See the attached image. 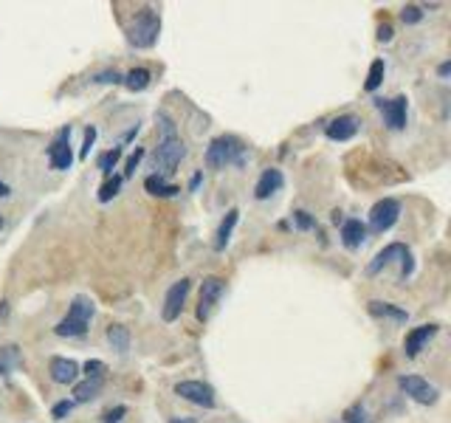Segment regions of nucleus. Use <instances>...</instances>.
Segmentation results:
<instances>
[{
  "label": "nucleus",
  "mask_w": 451,
  "mask_h": 423,
  "mask_svg": "<svg viewBox=\"0 0 451 423\" xmlns=\"http://www.w3.org/2000/svg\"><path fill=\"white\" fill-rule=\"evenodd\" d=\"M282 187H285V175H282L279 170L268 167V170L259 175L257 187H254V198H257V201H265V198H271L274 192H279Z\"/></svg>",
  "instance_id": "14"
},
{
  "label": "nucleus",
  "mask_w": 451,
  "mask_h": 423,
  "mask_svg": "<svg viewBox=\"0 0 451 423\" xmlns=\"http://www.w3.org/2000/svg\"><path fill=\"white\" fill-rule=\"evenodd\" d=\"M175 395H181L184 401L204 407V410H215V390L204 381H181L175 384Z\"/></svg>",
  "instance_id": "8"
},
{
  "label": "nucleus",
  "mask_w": 451,
  "mask_h": 423,
  "mask_svg": "<svg viewBox=\"0 0 451 423\" xmlns=\"http://www.w3.org/2000/svg\"><path fill=\"white\" fill-rule=\"evenodd\" d=\"M438 74H440V76L446 79V76H449V74H451V62H443V65L438 68Z\"/></svg>",
  "instance_id": "39"
},
{
  "label": "nucleus",
  "mask_w": 451,
  "mask_h": 423,
  "mask_svg": "<svg viewBox=\"0 0 451 423\" xmlns=\"http://www.w3.org/2000/svg\"><path fill=\"white\" fill-rule=\"evenodd\" d=\"M384 82V59H375L373 65H370V74H367V82H364V88L373 93V91H378V85Z\"/></svg>",
  "instance_id": "25"
},
{
  "label": "nucleus",
  "mask_w": 451,
  "mask_h": 423,
  "mask_svg": "<svg viewBox=\"0 0 451 423\" xmlns=\"http://www.w3.org/2000/svg\"><path fill=\"white\" fill-rule=\"evenodd\" d=\"M156 124H158V147H156V156H153V167H156V175H172L178 173L184 156H187V144L181 141L178 136V127H175V119L164 110L156 113Z\"/></svg>",
  "instance_id": "1"
},
{
  "label": "nucleus",
  "mask_w": 451,
  "mask_h": 423,
  "mask_svg": "<svg viewBox=\"0 0 451 423\" xmlns=\"http://www.w3.org/2000/svg\"><path fill=\"white\" fill-rule=\"evenodd\" d=\"M395 260H401V277L406 279V277H412V271H415V262H412V251L404 245V243H390L387 248H381L378 254H375V260L367 265V274L370 277H375L381 268H387L390 262H395Z\"/></svg>",
  "instance_id": "5"
},
{
  "label": "nucleus",
  "mask_w": 451,
  "mask_h": 423,
  "mask_svg": "<svg viewBox=\"0 0 451 423\" xmlns=\"http://www.w3.org/2000/svg\"><path fill=\"white\" fill-rule=\"evenodd\" d=\"M438 330H440L438 325H421V328H415V330L406 336V344H404L406 356H409V359H415V356L423 350V344H426V342H429V339H432Z\"/></svg>",
  "instance_id": "17"
},
{
  "label": "nucleus",
  "mask_w": 451,
  "mask_h": 423,
  "mask_svg": "<svg viewBox=\"0 0 451 423\" xmlns=\"http://www.w3.org/2000/svg\"><path fill=\"white\" fill-rule=\"evenodd\" d=\"M102 393V381L85 378L82 384H74V404H88Z\"/></svg>",
  "instance_id": "21"
},
{
  "label": "nucleus",
  "mask_w": 451,
  "mask_h": 423,
  "mask_svg": "<svg viewBox=\"0 0 451 423\" xmlns=\"http://www.w3.org/2000/svg\"><path fill=\"white\" fill-rule=\"evenodd\" d=\"M170 423H195V421H170Z\"/></svg>",
  "instance_id": "42"
},
{
  "label": "nucleus",
  "mask_w": 451,
  "mask_h": 423,
  "mask_svg": "<svg viewBox=\"0 0 451 423\" xmlns=\"http://www.w3.org/2000/svg\"><path fill=\"white\" fill-rule=\"evenodd\" d=\"M223 291H226V282L221 277H206V279H204V285H201V299H198V319H201V322H209V316H212V311L218 308Z\"/></svg>",
  "instance_id": "7"
},
{
  "label": "nucleus",
  "mask_w": 451,
  "mask_h": 423,
  "mask_svg": "<svg viewBox=\"0 0 451 423\" xmlns=\"http://www.w3.org/2000/svg\"><path fill=\"white\" fill-rule=\"evenodd\" d=\"M150 79H153V76H150V71H147V68H133V71H130L122 82H124V88H127V91L139 93V91H144V88L150 85Z\"/></svg>",
  "instance_id": "23"
},
{
  "label": "nucleus",
  "mask_w": 451,
  "mask_h": 423,
  "mask_svg": "<svg viewBox=\"0 0 451 423\" xmlns=\"http://www.w3.org/2000/svg\"><path fill=\"white\" fill-rule=\"evenodd\" d=\"M293 226L302 228V231H308V228H316V220L305 209H299V212H293Z\"/></svg>",
  "instance_id": "30"
},
{
  "label": "nucleus",
  "mask_w": 451,
  "mask_h": 423,
  "mask_svg": "<svg viewBox=\"0 0 451 423\" xmlns=\"http://www.w3.org/2000/svg\"><path fill=\"white\" fill-rule=\"evenodd\" d=\"M93 141H96V127H88V130H85V147H82V158H88V156H90V147H93Z\"/></svg>",
  "instance_id": "35"
},
{
  "label": "nucleus",
  "mask_w": 451,
  "mask_h": 423,
  "mask_svg": "<svg viewBox=\"0 0 451 423\" xmlns=\"http://www.w3.org/2000/svg\"><path fill=\"white\" fill-rule=\"evenodd\" d=\"M8 195H11V190H8V187L0 181V198H8Z\"/></svg>",
  "instance_id": "40"
},
{
  "label": "nucleus",
  "mask_w": 451,
  "mask_h": 423,
  "mask_svg": "<svg viewBox=\"0 0 451 423\" xmlns=\"http://www.w3.org/2000/svg\"><path fill=\"white\" fill-rule=\"evenodd\" d=\"M90 316H93V302L88 299V296H74V302H71V308H68V316L54 328V333L57 336H62V339H74V336H85V330H88V322H90Z\"/></svg>",
  "instance_id": "3"
},
{
  "label": "nucleus",
  "mask_w": 451,
  "mask_h": 423,
  "mask_svg": "<svg viewBox=\"0 0 451 423\" xmlns=\"http://www.w3.org/2000/svg\"><path fill=\"white\" fill-rule=\"evenodd\" d=\"M107 342L116 353H127L130 350V330L124 325H107Z\"/></svg>",
  "instance_id": "20"
},
{
  "label": "nucleus",
  "mask_w": 451,
  "mask_h": 423,
  "mask_svg": "<svg viewBox=\"0 0 451 423\" xmlns=\"http://www.w3.org/2000/svg\"><path fill=\"white\" fill-rule=\"evenodd\" d=\"M327 139H333V141H350L356 133H358V119L353 116V113H347V116H339V119H333L330 124H327Z\"/></svg>",
  "instance_id": "15"
},
{
  "label": "nucleus",
  "mask_w": 451,
  "mask_h": 423,
  "mask_svg": "<svg viewBox=\"0 0 451 423\" xmlns=\"http://www.w3.org/2000/svg\"><path fill=\"white\" fill-rule=\"evenodd\" d=\"M17 364H20V350H17L14 344L3 347V350H0V376H8V370L17 367Z\"/></svg>",
  "instance_id": "24"
},
{
  "label": "nucleus",
  "mask_w": 451,
  "mask_h": 423,
  "mask_svg": "<svg viewBox=\"0 0 451 423\" xmlns=\"http://www.w3.org/2000/svg\"><path fill=\"white\" fill-rule=\"evenodd\" d=\"M398 387L412 398V401H418V404H435L438 401V387H432L426 378H421V376H401L398 378Z\"/></svg>",
  "instance_id": "10"
},
{
  "label": "nucleus",
  "mask_w": 451,
  "mask_h": 423,
  "mask_svg": "<svg viewBox=\"0 0 451 423\" xmlns=\"http://www.w3.org/2000/svg\"><path fill=\"white\" fill-rule=\"evenodd\" d=\"M119 158H122V147H113V150H107V153L99 158V170H102L105 175H110V173H113V167L119 164Z\"/></svg>",
  "instance_id": "27"
},
{
  "label": "nucleus",
  "mask_w": 451,
  "mask_h": 423,
  "mask_svg": "<svg viewBox=\"0 0 451 423\" xmlns=\"http://www.w3.org/2000/svg\"><path fill=\"white\" fill-rule=\"evenodd\" d=\"M237 220H240V209H228V212H226L223 223L218 226V234H215V251H223L226 245H228V240H231V231H234Z\"/></svg>",
  "instance_id": "18"
},
{
  "label": "nucleus",
  "mask_w": 451,
  "mask_h": 423,
  "mask_svg": "<svg viewBox=\"0 0 451 423\" xmlns=\"http://www.w3.org/2000/svg\"><path fill=\"white\" fill-rule=\"evenodd\" d=\"M344 423H367L364 421V407H361V404L350 407V410L344 412Z\"/></svg>",
  "instance_id": "33"
},
{
  "label": "nucleus",
  "mask_w": 451,
  "mask_h": 423,
  "mask_svg": "<svg viewBox=\"0 0 451 423\" xmlns=\"http://www.w3.org/2000/svg\"><path fill=\"white\" fill-rule=\"evenodd\" d=\"M161 34V17L153 8H144L130 25H127V42L136 48H153Z\"/></svg>",
  "instance_id": "4"
},
{
  "label": "nucleus",
  "mask_w": 451,
  "mask_h": 423,
  "mask_svg": "<svg viewBox=\"0 0 451 423\" xmlns=\"http://www.w3.org/2000/svg\"><path fill=\"white\" fill-rule=\"evenodd\" d=\"M144 190H147L150 195H156V198H172V195L181 192L175 184H170V181L161 178V175H150V178L144 181Z\"/></svg>",
  "instance_id": "19"
},
{
  "label": "nucleus",
  "mask_w": 451,
  "mask_h": 423,
  "mask_svg": "<svg viewBox=\"0 0 451 423\" xmlns=\"http://www.w3.org/2000/svg\"><path fill=\"white\" fill-rule=\"evenodd\" d=\"M127 415V407H116V410H110V412H105V418L102 423H119L122 418Z\"/></svg>",
  "instance_id": "34"
},
{
  "label": "nucleus",
  "mask_w": 451,
  "mask_h": 423,
  "mask_svg": "<svg viewBox=\"0 0 451 423\" xmlns=\"http://www.w3.org/2000/svg\"><path fill=\"white\" fill-rule=\"evenodd\" d=\"M375 108L384 113L390 130H404L406 127V96L395 99H375Z\"/></svg>",
  "instance_id": "12"
},
{
  "label": "nucleus",
  "mask_w": 451,
  "mask_h": 423,
  "mask_svg": "<svg viewBox=\"0 0 451 423\" xmlns=\"http://www.w3.org/2000/svg\"><path fill=\"white\" fill-rule=\"evenodd\" d=\"M370 313L373 316H381V319H395V322H406L409 319V313L406 311H401V308H395V305H390V302H370Z\"/></svg>",
  "instance_id": "22"
},
{
  "label": "nucleus",
  "mask_w": 451,
  "mask_h": 423,
  "mask_svg": "<svg viewBox=\"0 0 451 423\" xmlns=\"http://www.w3.org/2000/svg\"><path fill=\"white\" fill-rule=\"evenodd\" d=\"M119 187H122V178H119V175H113V178H107V181L102 184V190H99V201H102V204H107V201H113V198L119 195Z\"/></svg>",
  "instance_id": "26"
},
{
  "label": "nucleus",
  "mask_w": 451,
  "mask_h": 423,
  "mask_svg": "<svg viewBox=\"0 0 451 423\" xmlns=\"http://www.w3.org/2000/svg\"><path fill=\"white\" fill-rule=\"evenodd\" d=\"M245 144L237 136H218L209 150H206V164L212 170H226V167H242L245 164Z\"/></svg>",
  "instance_id": "2"
},
{
  "label": "nucleus",
  "mask_w": 451,
  "mask_h": 423,
  "mask_svg": "<svg viewBox=\"0 0 451 423\" xmlns=\"http://www.w3.org/2000/svg\"><path fill=\"white\" fill-rule=\"evenodd\" d=\"M48 161H51V167L59 170V173L71 170V164H74V153H71V127H62L59 136L51 141V147H48Z\"/></svg>",
  "instance_id": "9"
},
{
  "label": "nucleus",
  "mask_w": 451,
  "mask_h": 423,
  "mask_svg": "<svg viewBox=\"0 0 451 423\" xmlns=\"http://www.w3.org/2000/svg\"><path fill=\"white\" fill-rule=\"evenodd\" d=\"M198 187H201V173H195V175H192V181H189V190H192V192H195Z\"/></svg>",
  "instance_id": "38"
},
{
  "label": "nucleus",
  "mask_w": 451,
  "mask_h": 423,
  "mask_svg": "<svg viewBox=\"0 0 451 423\" xmlns=\"http://www.w3.org/2000/svg\"><path fill=\"white\" fill-rule=\"evenodd\" d=\"M378 40H381V42H390V40H392V25H381V28H378Z\"/></svg>",
  "instance_id": "37"
},
{
  "label": "nucleus",
  "mask_w": 451,
  "mask_h": 423,
  "mask_svg": "<svg viewBox=\"0 0 451 423\" xmlns=\"http://www.w3.org/2000/svg\"><path fill=\"white\" fill-rule=\"evenodd\" d=\"M398 217H401V204L395 198H384L370 209V228L375 234H384L398 223Z\"/></svg>",
  "instance_id": "6"
},
{
  "label": "nucleus",
  "mask_w": 451,
  "mask_h": 423,
  "mask_svg": "<svg viewBox=\"0 0 451 423\" xmlns=\"http://www.w3.org/2000/svg\"><path fill=\"white\" fill-rule=\"evenodd\" d=\"M141 158H144V150H141V147H136V153H133V156L127 158V167H124V178H130V175L136 173V167H139V161H141Z\"/></svg>",
  "instance_id": "32"
},
{
  "label": "nucleus",
  "mask_w": 451,
  "mask_h": 423,
  "mask_svg": "<svg viewBox=\"0 0 451 423\" xmlns=\"http://www.w3.org/2000/svg\"><path fill=\"white\" fill-rule=\"evenodd\" d=\"M364 240H367V226L361 220H356V217L341 220V243H344V248L356 251V248H361Z\"/></svg>",
  "instance_id": "16"
},
{
  "label": "nucleus",
  "mask_w": 451,
  "mask_h": 423,
  "mask_svg": "<svg viewBox=\"0 0 451 423\" xmlns=\"http://www.w3.org/2000/svg\"><path fill=\"white\" fill-rule=\"evenodd\" d=\"M189 288H192L189 279H178V282L167 291V296H164V311H161L164 322H175V319L181 316L184 302H187V296H189Z\"/></svg>",
  "instance_id": "11"
},
{
  "label": "nucleus",
  "mask_w": 451,
  "mask_h": 423,
  "mask_svg": "<svg viewBox=\"0 0 451 423\" xmlns=\"http://www.w3.org/2000/svg\"><path fill=\"white\" fill-rule=\"evenodd\" d=\"M93 82H113V85H116V82H122V76H119L116 71H105V74H99Z\"/></svg>",
  "instance_id": "36"
},
{
  "label": "nucleus",
  "mask_w": 451,
  "mask_h": 423,
  "mask_svg": "<svg viewBox=\"0 0 451 423\" xmlns=\"http://www.w3.org/2000/svg\"><path fill=\"white\" fill-rule=\"evenodd\" d=\"M401 20H404L406 25H415V23L423 20V8H421V6H406V8L401 11Z\"/></svg>",
  "instance_id": "29"
},
{
  "label": "nucleus",
  "mask_w": 451,
  "mask_h": 423,
  "mask_svg": "<svg viewBox=\"0 0 451 423\" xmlns=\"http://www.w3.org/2000/svg\"><path fill=\"white\" fill-rule=\"evenodd\" d=\"M48 373H51V381H57V384H76L79 364H76L74 359L54 356V359H51V364H48Z\"/></svg>",
  "instance_id": "13"
},
{
  "label": "nucleus",
  "mask_w": 451,
  "mask_h": 423,
  "mask_svg": "<svg viewBox=\"0 0 451 423\" xmlns=\"http://www.w3.org/2000/svg\"><path fill=\"white\" fill-rule=\"evenodd\" d=\"M85 376L88 378H93V381H102L105 378V373H107V364L105 361H99V359H90V361H85Z\"/></svg>",
  "instance_id": "28"
},
{
  "label": "nucleus",
  "mask_w": 451,
  "mask_h": 423,
  "mask_svg": "<svg viewBox=\"0 0 451 423\" xmlns=\"http://www.w3.org/2000/svg\"><path fill=\"white\" fill-rule=\"evenodd\" d=\"M74 412V401H59L54 410H51V418L54 421H62V418H68Z\"/></svg>",
  "instance_id": "31"
},
{
  "label": "nucleus",
  "mask_w": 451,
  "mask_h": 423,
  "mask_svg": "<svg viewBox=\"0 0 451 423\" xmlns=\"http://www.w3.org/2000/svg\"><path fill=\"white\" fill-rule=\"evenodd\" d=\"M6 313H8V305H6V302H0V319H3Z\"/></svg>",
  "instance_id": "41"
},
{
  "label": "nucleus",
  "mask_w": 451,
  "mask_h": 423,
  "mask_svg": "<svg viewBox=\"0 0 451 423\" xmlns=\"http://www.w3.org/2000/svg\"><path fill=\"white\" fill-rule=\"evenodd\" d=\"M0 228H3V217H0Z\"/></svg>",
  "instance_id": "43"
}]
</instances>
